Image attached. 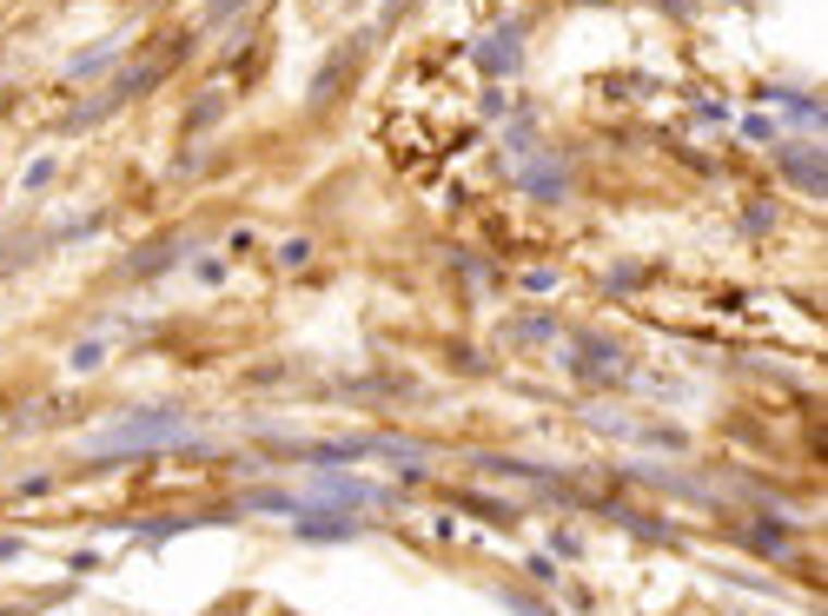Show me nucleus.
<instances>
[{"label":"nucleus","instance_id":"nucleus-1","mask_svg":"<svg viewBox=\"0 0 828 616\" xmlns=\"http://www.w3.org/2000/svg\"><path fill=\"white\" fill-rule=\"evenodd\" d=\"M166 445H186V418L180 411H139V418H120L94 437V458H113V451H166Z\"/></svg>","mask_w":828,"mask_h":616},{"label":"nucleus","instance_id":"nucleus-2","mask_svg":"<svg viewBox=\"0 0 828 616\" xmlns=\"http://www.w3.org/2000/svg\"><path fill=\"white\" fill-rule=\"evenodd\" d=\"M312 497H318V504H385L378 484H358V478H345V471H318Z\"/></svg>","mask_w":828,"mask_h":616},{"label":"nucleus","instance_id":"nucleus-3","mask_svg":"<svg viewBox=\"0 0 828 616\" xmlns=\"http://www.w3.org/2000/svg\"><path fill=\"white\" fill-rule=\"evenodd\" d=\"M352 538H358V523L345 510H305L299 523V544H352Z\"/></svg>","mask_w":828,"mask_h":616},{"label":"nucleus","instance_id":"nucleus-4","mask_svg":"<svg viewBox=\"0 0 828 616\" xmlns=\"http://www.w3.org/2000/svg\"><path fill=\"white\" fill-rule=\"evenodd\" d=\"M518 34H524V27H518V21H504V27H497V34L477 47V67H484V73H497V80L518 73Z\"/></svg>","mask_w":828,"mask_h":616},{"label":"nucleus","instance_id":"nucleus-5","mask_svg":"<svg viewBox=\"0 0 828 616\" xmlns=\"http://www.w3.org/2000/svg\"><path fill=\"white\" fill-rule=\"evenodd\" d=\"M782 166H789L795 186H808V193L821 200V153H815V146H782Z\"/></svg>","mask_w":828,"mask_h":616},{"label":"nucleus","instance_id":"nucleus-6","mask_svg":"<svg viewBox=\"0 0 828 616\" xmlns=\"http://www.w3.org/2000/svg\"><path fill=\"white\" fill-rule=\"evenodd\" d=\"M113 53H120V40H107V47H94L87 60H73V80H94V73H100V67H107Z\"/></svg>","mask_w":828,"mask_h":616},{"label":"nucleus","instance_id":"nucleus-7","mask_svg":"<svg viewBox=\"0 0 828 616\" xmlns=\"http://www.w3.org/2000/svg\"><path fill=\"white\" fill-rule=\"evenodd\" d=\"M219 113H226V100H219V94H206V100H199V107H193V126H212V120H219Z\"/></svg>","mask_w":828,"mask_h":616},{"label":"nucleus","instance_id":"nucleus-8","mask_svg":"<svg viewBox=\"0 0 828 616\" xmlns=\"http://www.w3.org/2000/svg\"><path fill=\"white\" fill-rule=\"evenodd\" d=\"M94 365H100V338H87V345L73 351V372H94Z\"/></svg>","mask_w":828,"mask_h":616},{"label":"nucleus","instance_id":"nucleus-9","mask_svg":"<svg viewBox=\"0 0 828 616\" xmlns=\"http://www.w3.org/2000/svg\"><path fill=\"white\" fill-rule=\"evenodd\" d=\"M531 583H544V590H550V583H557V564H550V557H531Z\"/></svg>","mask_w":828,"mask_h":616},{"label":"nucleus","instance_id":"nucleus-10","mask_svg":"<svg viewBox=\"0 0 828 616\" xmlns=\"http://www.w3.org/2000/svg\"><path fill=\"white\" fill-rule=\"evenodd\" d=\"M504 609H518V616H550V609H537L531 596H518V590H504Z\"/></svg>","mask_w":828,"mask_h":616},{"label":"nucleus","instance_id":"nucleus-11","mask_svg":"<svg viewBox=\"0 0 828 616\" xmlns=\"http://www.w3.org/2000/svg\"><path fill=\"white\" fill-rule=\"evenodd\" d=\"M279 258H285V266H305V258H312V245H305V239H292V245H279Z\"/></svg>","mask_w":828,"mask_h":616},{"label":"nucleus","instance_id":"nucleus-12","mask_svg":"<svg viewBox=\"0 0 828 616\" xmlns=\"http://www.w3.org/2000/svg\"><path fill=\"white\" fill-rule=\"evenodd\" d=\"M750 544H756V551H782L789 538H782V531H750Z\"/></svg>","mask_w":828,"mask_h":616},{"label":"nucleus","instance_id":"nucleus-13","mask_svg":"<svg viewBox=\"0 0 828 616\" xmlns=\"http://www.w3.org/2000/svg\"><path fill=\"white\" fill-rule=\"evenodd\" d=\"M239 8H245V0H212V14H206V21H212V27H219V21H232V14H239Z\"/></svg>","mask_w":828,"mask_h":616},{"label":"nucleus","instance_id":"nucleus-14","mask_svg":"<svg viewBox=\"0 0 828 616\" xmlns=\"http://www.w3.org/2000/svg\"><path fill=\"white\" fill-rule=\"evenodd\" d=\"M21 557V538H0V564H14Z\"/></svg>","mask_w":828,"mask_h":616}]
</instances>
